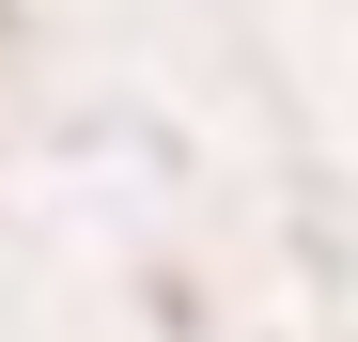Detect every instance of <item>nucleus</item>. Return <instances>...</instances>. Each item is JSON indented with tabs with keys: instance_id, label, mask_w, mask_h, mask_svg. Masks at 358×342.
I'll list each match as a JSON object with an SVG mask.
<instances>
[]
</instances>
